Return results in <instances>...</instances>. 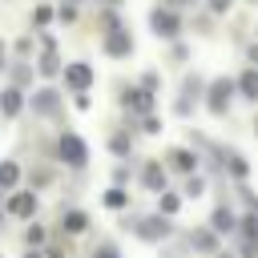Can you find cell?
<instances>
[{"label":"cell","mask_w":258,"mask_h":258,"mask_svg":"<svg viewBox=\"0 0 258 258\" xmlns=\"http://www.w3.org/2000/svg\"><path fill=\"white\" fill-rule=\"evenodd\" d=\"M149 28H153L157 36H165V40H173V36L181 32V16H177L173 8H161V4H157V8L149 12Z\"/></svg>","instance_id":"cell-1"},{"label":"cell","mask_w":258,"mask_h":258,"mask_svg":"<svg viewBox=\"0 0 258 258\" xmlns=\"http://www.w3.org/2000/svg\"><path fill=\"white\" fill-rule=\"evenodd\" d=\"M101 48H105L109 56H117V60L129 56V52H133V36H129V28H125V24H121V28H109L105 40H101Z\"/></svg>","instance_id":"cell-2"},{"label":"cell","mask_w":258,"mask_h":258,"mask_svg":"<svg viewBox=\"0 0 258 258\" xmlns=\"http://www.w3.org/2000/svg\"><path fill=\"white\" fill-rule=\"evenodd\" d=\"M64 85H69V89H77V93H85V89L93 85V69H89L85 60H73V64H64Z\"/></svg>","instance_id":"cell-3"},{"label":"cell","mask_w":258,"mask_h":258,"mask_svg":"<svg viewBox=\"0 0 258 258\" xmlns=\"http://www.w3.org/2000/svg\"><path fill=\"white\" fill-rule=\"evenodd\" d=\"M60 157H64L69 165H85L89 149H85V141H81L77 133H64V137H60Z\"/></svg>","instance_id":"cell-4"},{"label":"cell","mask_w":258,"mask_h":258,"mask_svg":"<svg viewBox=\"0 0 258 258\" xmlns=\"http://www.w3.org/2000/svg\"><path fill=\"white\" fill-rule=\"evenodd\" d=\"M230 97H234V81H214L210 85V113H226Z\"/></svg>","instance_id":"cell-5"},{"label":"cell","mask_w":258,"mask_h":258,"mask_svg":"<svg viewBox=\"0 0 258 258\" xmlns=\"http://www.w3.org/2000/svg\"><path fill=\"white\" fill-rule=\"evenodd\" d=\"M238 93H242L246 101H258V73H254V69H246V73L238 77Z\"/></svg>","instance_id":"cell-6"},{"label":"cell","mask_w":258,"mask_h":258,"mask_svg":"<svg viewBox=\"0 0 258 258\" xmlns=\"http://www.w3.org/2000/svg\"><path fill=\"white\" fill-rule=\"evenodd\" d=\"M32 109H36V113H44V117H48V113H56V93H52V89H40V93L32 97Z\"/></svg>","instance_id":"cell-7"},{"label":"cell","mask_w":258,"mask_h":258,"mask_svg":"<svg viewBox=\"0 0 258 258\" xmlns=\"http://www.w3.org/2000/svg\"><path fill=\"white\" fill-rule=\"evenodd\" d=\"M8 210H12V214H20V218H28V214L36 210V198H32V194H16V198L8 202Z\"/></svg>","instance_id":"cell-8"},{"label":"cell","mask_w":258,"mask_h":258,"mask_svg":"<svg viewBox=\"0 0 258 258\" xmlns=\"http://www.w3.org/2000/svg\"><path fill=\"white\" fill-rule=\"evenodd\" d=\"M0 109H4V117H16L20 113V93L16 89H4L0 93Z\"/></svg>","instance_id":"cell-9"},{"label":"cell","mask_w":258,"mask_h":258,"mask_svg":"<svg viewBox=\"0 0 258 258\" xmlns=\"http://www.w3.org/2000/svg\"><path fill=\"white\" fill-rule=\"evenodd\" d=\"M137 234H141V238H157V234H165V222H161V218H145V222L137 226Z\"/></svg>","instance_id":"cell-10"},{"label":"cell","mask_w":258,"mask_h":258,"mask_svg":"<svg viewBox=\"0 0 258 258\" xmlns=\"http://www.w3.org/2000/svg\"><path fill=\"white\" fill-rule=\"evenodd\" d=\"M145 185H153V189H161V185H165V173H161L157 165H149V169H145Z\"/></svg>","instance_id":"cell-11"},{"label":"cell","mask_w":258,"mask_h":258,"mask_svg":"<svg viewBox=\"0 0 258 258\" xmlns=\"http://www.w3.org/2000/svg\"><path fill=\"white\" fill-rule=\"evenodd\" d=\"M16 173H20V169H16L12 161H4V165H0V185H12V181H16Z\"/></svg>","instance_id":"cell-12"},{"label":"cell","mask_w":258,"mask_h":258,"mask_svg":"<svg viewBox=\"0 0 258 258\" xmlns=\"http://www.w3.org/2000/svg\"><path fill=\"white\" fill-rule=\"evenodd\" d=\"M173 165H177V169H189V165H194V157H189L185 149H177V153H173Z\"/></svg>","instance_id":"cell-13"},{"label":"cell","mask_w":258,"mask_h":258,"mask_svg":"<svg viewBox=\"0 0 258 258\" xmlns=\"http://www.w3.org/2000/svg\"><path fill=\"white\" fill-rule=\"evenodd\" d=\"M40 73H44V77H52V73H56V56H52V52L40 60Z\"/></svg>","instance_id":"cell-14"},{"label":"cell","mask_w":258,"mask_h":258,"mask_svg":"<svg viewBox=\"0 0 258 258\" xmlns=\"http://www.w3.org/2000/svg\"><path fill=\"white\" fill-rule=\"evenodd\" d=\"M105 202H109V206H125V194H121V189H109Z\"/></svg>","instance_id":"cell-15"},{"label":"cell","mask_w":258,"mask_h":258,"mask_svg":"<svg viewBox=\"0 0 258 258\" xmlns=\"http://www.w3.org/2000/svg\"><path fill=\"white\" fill-rule=\"evenodd\" d=\"M64 226H69V230H81V226H85V218H81V214H69V218H64Z\"/></svg>","instance_id":"cell-16"},{"label":"cell","mask_w":258,"mask_h":258,"mask_svg":"<svg viewBox=\"0 0 258 258\" xmlns=\"http://www.w3.org/2000/svg\"><path fill=\"white\" fill-rule=\"evenodd\" d=\"M198 250H214V238H210V234H206V230H202V234H198Z\"/></svg>","instance_id":"cell-17"},{"label":"cell","mask_w":258,"mask_h":258,"mask_svg":"<svg viewBox=\"0 0 258 258\" xmlns=\"http://www.w3.org/2000/svg\"><path fill=\"white\" fill-rule=\"evenodd\" d=\"M161 206H165V214H173V210H177V198H173V194H165V198H161Z\"/></svg>","instance_id":"cell-18"},{"label":"cell","mask_w":258,"mask_h":258,"mask_svg":"<svg viewBox=\"0 0 258 258\" xmlns=\"http://www.w3.org/2000/svg\"><path fill=\"white\" fill-rule=\"evenodd\" d=\"M230 4H234V0H210V8H214V12H230Z\"/></svg>","instance_id":"cell-19"},{"label":"cell","mask_w":258,"mask_h":258,"mask_svg":"<svg viewBox=\"0 0 258 258\" xmlns=\"http://www.w3.org/2000/svg\"><path fill=\"white\" fill-rule=\"evenodd\" d=\"M97 258H117V250H113V246H101V254H97Z\"/></svg>","instance_id":"cell-20"},{"label":"cell","mask_w":258,"mask_h":258,"mask_svg":"<svg viewBox=\"0 0 258 258\" xmlns=\"http://www.w3.org/2000/svg\"><path fill=\"white\" fill-rule=\"evenodd\" d=\"M101 4H109V8H117V4H121V0H101Z\"/></svg>","instance_id":"cell-21"},{"label":"cell","mask_w":258,"mask_h":258,"mask_svg":"<svg viewBox=\"0 0 258 258\" xmlns=\"http://www.w3.org/2000/svg\"><path fill=\"white\" fill-rule=\"evenodd\" d=\"M165 4H194V0H165Z\"/></svg>","instance_id":"cell-22"},{"label":"cell","mask_w":258,"mask_h":258,"mask_svg":"<svg viewBox=\"0 0 258 258\" xmlns=\"http://www.w3.org/2000/svg\"><path fill=\"white\" fill-rule=\"evenodd\" d=\"M0 69H4V44H0Z\"/></svg>","instance_id":"cell-23"},{"label":"cell","mask_w":258,"mask_h":258,"mask_svg":"<svg viewBox=\"0 0 258 258\" xmlns=\"http://www.w3.org/2000/svg\"><path fill=\"white\" fill-rule=\"evenodd\" d=\"M250 4H258V0H250Z\"/></svg>","instance_id":"cell-24"}]
</instances>
